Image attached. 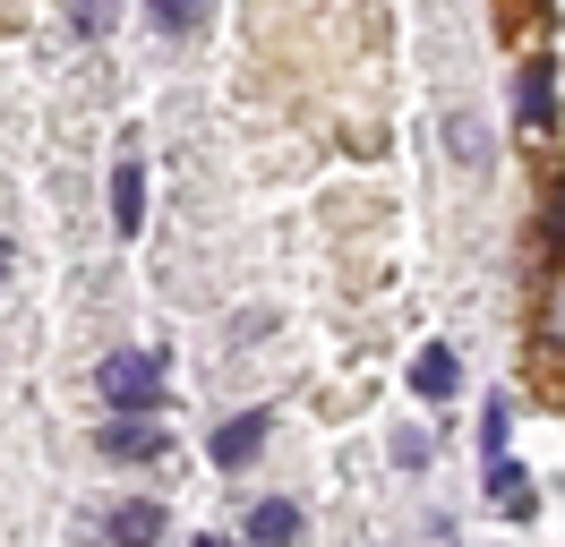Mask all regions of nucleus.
Instances as JSON below:
<instances>
[{
    "instance_id": "1",
    "label": "nucleus",
    "mask_w": 565,
    "mask_h": 547,
    "mask_svg": "<svg viewBox=\"0 0 565 547\" xmlns=\"http://www.w3.org/2000/svg\"><path fill=\"white\" fill-rule=\"evenodd\" d=\"M95 385H104L111 410H154L163 403V351H111Z\"/></svg>"
},
{
    "instance_id": "2",
    "label": "nucleus",
    "mask_w": 565,
    "mask_h": 547,
    "mask_svg": "<svg viewBox=\"0 0 565 547\" xmlns=\"http://www.w3.org/2000/svg\"><path fill=\"white\" fill-rule=\"evenodd\" d=\"M111 453V462H163V428L146 419V410H120V419H104V437H95Z\"/></svg>"
},
{
    "instance_id": "3",
    "label": "nucleus",
    "mask_w": 565,
    "mask_h": 547,
    "mask_svg": "<svg viewBox=\"0 0 565 547\" xmlns=\"http://www.w3.org/2000/svg\"><path fill=\"white\" fill-rule=\"evenodd\" d=\"M163 530H172V522H163V505H154V496H129V505L104 513V539H111V547H163Z\"/></svg>"
},
{
    "instance_id": "4",
    "label": "nucleus",
    "mask_w": 565,
    "mask_h": 547,
    "mask_svg": "<svg viewBox=\"0 0 565 547\" xmlns=\"http://www.w3.org/2000/svg\"><path fill=\"white\" fill-rule=\"evenodd\" d=\"M266 428H275V410H241V419H223V428H214V471H248L257 444H266Z\"/></svg>"
},
{
    "instance_id": "5",
    "label": "nucleus",
    "mask_w": 565,
    "mask_h": 547,
    "mask_svg": "<svg viewBox=\"0 0 565 547\" xmlns=\"http://www.w3.org/2000/svg\"><path fill=\"white\" fill-rule=\"evenodd\" d=\"M111 232H120V239L146 232V163H138V154L111 163Z\"/></svg>"
},
{
    "instance_id": "6",
    "label": "nucleus",
    "mask_w": 565,
    "mask_h": 547,
    "mask_svg": "<svg viewBox=\"0 0 565 547\" xmlns=\"http://www.w3.org/2000/svg\"><path fill=\"white\" fill-rule=\"evenodd\" d=\"M514 111H523V129H548V120H557V68H548V61H531V68H523Z\"/></svg>"
},
{
    "instance_id": "7",
    "label": "nucleus",
    "mask_w": 565,
    "mask_h": 547,
    "mask_svg": "<svg viewBox=\"0 0 565 547\" xmlns=\"http://www.w3.org/2000/svg\"><path fill=\"white\" fill-rule=\"evenodd\" d=\"M291 539H300V505L291 496H266L248 513V547H291Z\"/></svg>"
},
{
    "instance_id": "8",
    "label": "nucleus",
    "mask_w": 565,
    "mask_h": 547,
    "mask_svg": "<svg viewBox=\"0 0 565 547\" xmlns=\"http://www.w3.org/2000/svg\"><path fill=\"white\" fill-rule=\"evenodd\" d=\"M455 385H462L455 351H420V360H412V394H420V403H446Z\"/></svg>"
},
{
    "instance_id": "9",
    "label": "nucleus",
    "mask_w": 565,
    "mask_h": 547,
    "mask_svg": "<svg viewBox=\"0 0 565 547\" xmlns=\"http://www.w3.org/2000/svg\"><path fill=\"white\" fill-rule=\"evenodd\" d=\"M489 496H497V513H514V522H523V513H531V471L497 453V462H489Z\"/></svg>"
},
{
    "instance_id": "10",
    "label": "nucleus",
    "mask_w": 565,
    "mask_h": 547,
    "mask_svg": "<svg viewBox=\"0 0 565 547\" xmlns=\"http://www.w3.org/2000/svg\"><path fill=\"white\" fill-rule=\"evenodd\" d=\"M146 26L180 43V34H198V26H206V0H146Z\"/></svg>"
},
{
    "instance_id": "11",
    "label": "nucleus",
    "mask_w": 565,
    "mask_h": 547,
    "mask_svg": "<svg viewBox=\"0 0 565 547\" xmlns=\"http://www.w3.org/2000/svg\"><path fill=\"white\" fill-rule=\"evenodd\" d=\"M446 137H455V163H489V146H480V120H471V111H455Z\"/></svg>"
},
{
    "instance_id": "12",
    "label": "nucleus",
    "mask_w": 565,
    "mask_h": 547,
    "mask_svg": "<svg viewBox=\"0 0 565 547\" xmlns=\"http://www.w3.org/2000/svg\"><path fill=\"white\" fill-rule=\"evenodd\" d=\"M70 26L77 34H104L111 26V0H70Z\"/></svg>"
},
{
    "instance_id": "13",
    "label": "nucleus",
    "mask_w": 565,
    "mask_h": 547,
    "mask_svg": "<svg viewBox=\"0 0 565 547\" xmlns=\"http://www.w3.org/2000/svg\"><path fill=\"white\" fill-rule=\"evenodd\" d=\"M480 453H489V462L505 453V403H489V419H480Z\"/></svg>"
},
{
    "instance_id": "14",
    "label": "nucleus",
    "mask_w": 565,
    "mask_h": 547,
    "mask_svg": "<svg viewBox=\"0 0 565 547\" xmlns=\"http://www.w3.org/2000/svg\"><path fill=\"white\" fill-rule=\"evenodd\" d=\"M548 257H565V180L548 189Z\"/></svg>"
},
{
    "instance_id": "15",
    "label": "nucleus",
    "mask_w": 565,
    "mask_h": 547,
    "mask_svg": "<svg viewBox=\"0 0 565 547\" xmlns=\"http://www.w3.org/2000/svg\"><path fill=\"white\" fill-rule=\"evenodd\" d=\"M548 351H565V282H557V300H548Z\"/></svg>"
},
{
    "instance_id": "16",
    "label": "nucleus",
    "mask_w": 565,
    "mask_h": 547,
    "mask_svg": "<svg viewBox=\"0 0 565 547\" xmlns=\"http://www.w3.org/2000/svg\"><path fill=\"white\" fill-rule=\"evenodd\" d=\"M0 282H9V239H0Z\"/></svg>"
}]
</instances>
